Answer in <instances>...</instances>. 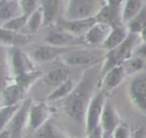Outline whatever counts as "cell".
<instances>
[{
  "label": "cell",
  "mask_w": 146,
  "mask_h": 138,
  "mask_svg": "<svg viewBox=\"0 0 146 138\" xmlns=\"http://www.w3.org/2000/svg\"><path fill=\"white\" fill-rule=\"evenodd\" d=\"M66 1H68V0H66Z\"/></svg>",
  "instance_id": "cell-41"
},
{
  "label": "cell",
  "mask_w": 146,
  "mask_h": 138,
  "mask_svg": "<svg viewBox=\"0 0 146 138\" xmlns=\"http://www.w3.org/2000/svg\"><path fill=\"white\" fill-rule=\"evenodd\" d=\"M27 19H29V15L22 14L21 16H17L15 18H11V19L0 24V27L9 30V31H15V32H24L25 27L27 25Z\"/></svg>",
  "instance_id": "cell-28"
},
{
  "label": "cell",
  "mask_w": 146,
  "mask_h": 138,
  "mask_svg": "<svg viewBox=\"0 0 146 138\" xmlns=\"http://www.w3.org/2000/svg\"><path fill=\"white\" fill-rule=\"evenodd\" d=\"M128 97L132 106L143 115H146V73L132 76L128 86Z\"/></svg>",
  "instance_id": "cell-7"
},
{
  "label": "cell",
  "mask_w": 146,
  "mask_h": 138,
  "mask_svg": "<svg viewBox=\"0 0 146 138\" xmlns=\"http://www.w3.org/2000/svg\"><path fill=\"white\" fill-rule=\"evenodd\" d=\"M102 75V65L90 66L83 71L80 81L74 90L64 99L63 111L74 122H84L87 107L95 95V86L98 83V76Z\"/></svg>",
  "instance_id": "cell-1"
},
{
  "label": "cell",
  "mask_w": 146,
  "mask_h": 138,
  "mask_svg": "<svg viewBox=\"0 0 146 138\" xmlns=\"http://www.w3.org/2000/svg\"><path fill=\"white\" fill-rule=\"evenodd\" d=\"M42 26H44V18H43V11L41 6L34 10L32 14L29 15V19H27V25L25 27L24 33L27 34H33L36 33Z\"/></svg>",
  "instance_id": "cell-25"
},
{
  "label": "cell",
  "mask_w": 146,
  "mask_h": 138,
  "mask_svg": "<svg viewBox=\"0 0 146 138\" xmlns=\"http://www.w3.org/2000/svg\"><path fill=\"white\" fill-rule=\"evenodd\" d=\"M107 95L108 94L106 91L100 89L97 92H95V95L90 99L89 105L87 107L86 117H84L86 133L91 132L92 130H95L100 125L102 115H103L105 105L107 103Z\"/></svg>",
  "instance_id": "cell-6"
},
{
  "label": "cell",
  "mask_w": 146,
  "mask_h": 138,
  "mask_svg": "<svg viewBox=\"0 0 146 138\" xmlns=\"http://www.w3.org/2000/svg\"><path fill=\"white\" fill-rule=\"evenodd\" d=\"M0 41L3 47H22L32 41V35L0 27Z\"/></svg>",
  "instance_id": "cell-17"
},
{
  "label": "cell",
  "mask_w": 146,
  "mask_h": 138,
  "mask_svg": "<svg viewBox=\"0 0 146 138\" xmlns=\"http://www.w3.org/2000/svg\"><path fill=\"white\" fill-rule=\"evenodd\" d=\"M65 138H81V137H65Z\"/></svg>",
  "instance_id": "cell-39"
},
{
  "label": "cell",
  "mask_w": 146,
  "mask_h": 138,
  "mask_svg": "<svg viewBox=\"0 0 146 138\" xmlns=\"http://www.w3.org/2000/svg\"><path fill=\"white\" fill-rule=\"evenodd\" d=\"M32 99L31 98H26L19 109L17 111V113L15 114V116L10 120V122L7 124V129L10 131L11 133V138H22L23 132L25 129H27V119H29V111L32 104ZM5 129V128H3ZM1 130V129H0Z\"/></svg>",
  "instance_id": "cell-9"
},
{
  "label": "cell",
  "mask_w": 146,
  "mask_h": 138,
  "mask_svg": "<svg viewBox=\"0 0 146 138\" xmlns=\"http://www.w3.org/2000/svg\"><path fill=\"white\" fill-rule=\"evenodd\" d=\"M111 138H114V137H113V136H112V137H111Z\"/></svg>",
  "instance_id": "cell-40"
},
{
  "label": "cell",
  "mask_w": 146,
  "mask_h": 138,
  "mask_svg": "<svg viewBox=\"0 0 146 138\" xmlns=\"http://www.w3.org/2000/svg\"><path fill=\"white\" fill-rule=\"evenodd\" d=\"M68 78H70L68 66L65 65L64 63H62V64H59V65L50 68L42 76L43 81L47 84H49V86H51L54 88H56L57 86H59L60 83H63L64 81H66Z\"/></svg>",
  "instance_id": "cell-18"
},
{
  "label": "cell",
  "mask_w": 146,
  "mask_h": 138,
  "mask_svg": "<svg viewBox=\"0 0 146 138\" xmlns=\"http://www.w3.org/2000/svg\"><path fill=\"white\" fill-rule=\"evenodd\" d=\"M97 22L96 17L91 18H83V19H66L60 18L56 22V25L60 29L65 30L66 32L78 36L83 38V35L89 31V29ZM55 25V24H54Z\"/></svg>",
  "instance_id": "cell-11"
},
{
  "label": "cell",
  "mask_w": 146,
  "mask_h": 138,
  "mask_svg": "<svg viewBox=\"0 0 146 138\" xmlns=\"http://www.w3.org/2000/svg\"><path fill=\"white\" fill-rule=\"evenodd\" d=\"M22 103L15 105H5L0 107V129L7 127V124L10 122V120L15 116V114L19 109Z\"/></svg>",
  "instance_id": "cell-30"
},
{
  "label": "cell",
  "mask_w": 146,
  "mask_h": 138,
  "mask_svg": "<svg viewBox=\"0 0 146 138\" xmlns=\"http://www.w3.org/2000/svg\"><path fill=\"white\" fill-rule=\"evenodd\" d=\"M75 86H76V83L74 82V80L68 78L66 81H64L63 83H60L59 86L54 88L50 91V94H48V96L46 97V100L47 102H57V100L65 99L74 90Z\"/></svg>",
  "instance_id": "cell-22"
},
{
  "label": "cell",
  "mask_w": 146,
  "mask_h": 138,
  "mask_svg": "<svg viewBox=\"0 0 146 138\" xmlns=\"http://www.w3.org/2000/svg\"><path fill=\"white\" fill-rule=\"evenodd\" d=\"M52 115H54V108L48 103L32 102L29 111L27 130L33 132L36 131L39 128L44 125L48 121H50Z\"/></svg>",
  "instance_id": "cell-8"
},
{
  "label": "cell",
  "mask_w": 146,
  "mask_h": 138,
  "mask_svg": "<svg viewBox=\"0 0 146 138\" xmlns=\"http://www.w3.org/2000/svg\"><path fill=\"white\" fill-rule=\"evenodd\" d=\"M26 94L27 91L14 82L11 78H6L1 90V106L21 104L26 99Z\"/></svg>",
  "instance_id": "cell-10"
},
{
  "label": "cell",
  "mask_w": 146,
  "mask_h": 138,
  "mask_svg": "<svg viewBox=\"0 0 146 138\" xmlns=\"http://www.w3.org/2000/svg\"><path fill=\"white\" fill-rule=\"evenodd\" d=\"M111 30H112V26H110L105 23L96 22L89 29V31L83 35L82 41L86 44H89L91 47H97V46L102 47L103 43L105 42V40L107 39Z\"/></svg>",
  "instance_id": "cell-14"
},
{
  "label": "cell",
  "mask_w": 146,
  "mask_h": 138,
  "mask_svg": "<svg viewBox=\"0 0 146 138\" xmlns=\"http://www.w3.org/2000/svg\"><path fill=\"white\" fill-rule=\"evenodd\" d=\"M130 138H146V128L144 125L139 124L131 131Z\"/></svg>",
  "instance_id": "cell-33"
},
{
  "label": "cell",
  "mask_w": 146,
  "mask_h": 138,
  "mask_svg": "<svg viewBox=\"0 0 146 138\" xmlns=\"http://www.w3.org/2000/svg\"><path fill=\"white\" fill-rule=\"evenodd\" d=\"M6 68L8 70L7 78H13L23 73L38 70L36 62L21 47H6Z\"/></svg>",
  "instance_id": "cell-3"
},
{
  "label": "cell",
  "mask_w": 146,
  "mask_h": 138,
  "mask_svg": "<svg viewBox=\"0 0 146 138\" xmlns=\"http://www.w3.org/2000/svg\"><path fill=\"white\" fill-rule=\"evenodd\" d=\"M19 2L23 9V13L27 15L32 14L41 5V0H19Z\"/></svg>",
  "instance_id": "cell-31"
},
{
  "label": "cell",
  "mask_w": 146,
  "mask_h": 138,
  "mask_svg": "<svg viewBox=\"0 0 146 138\" xmlns=\"http://www.w3.org/2000/svg\"><path fill=\"white\" fill-rule=\"evenodd\" d=\"M0 138H11L10 131H9L7 128L1 129V130H0Z\"/></svg>",
  "instance_id": "cell-36"
},
{
  "label": "cell",
  "mask_w": 146,
  "mask_h": 138,
  "mask_svg": "<svg viewBox=\"0 0 146 138\" xmlns=\"http://www.w3.org/2000/svg\"><path fill=\"white\" fill-rule=\"evenodd\" d=\"M105 54H102L100 51L96 49H86V48H78L74 47L71 50L66 51L62 57L60 62L65 65L70 66H96L102 65L105 58Z\"/></svg>",
  "instance_id": "cell-5"
},
{
  "label": "cell",
  "mask_w": 146,
  "mask_h": 138,
  "mask_svg": "<svg viewBox=\"0 0 146 138\" xmlns=\"http://www.w3.org/2000/svg\"><path fill=\"white\" fill-rule=\"evenodd\" d=\"M41 8L43 11L44 26H50L56 24L58 21L59 13V0H41Z\"/></svg>",
  "instance_id": "cell-21"
},
{
  "label": "cell",
  "mask_w": 146,
  "mask_h": 138,
  "mask_svg": "<svg viewBox=\"0 0 146 138\" xmlns=\"http://www.w3.org/2000/svg\"><path fill=\"white\" fill-rule=\"evenodd\" d=\"M33 138H65V136H63L58 131V129L54 125V123L50 120L44 125L39 128L36 131H34Z\"/></svg>",
  "instance_id": "cell-29"
},
{
  "label": "cell",
  "mask_w": 146,
  "mask_h": 138,
  "mask_svg": "<svg viewBox=\"0 0 146 138\" xmlns=\"http://www.w3.org/2000/svg\"><path fill=\"white\" fill-rule=\"evenodd\" d=\"M135 55L140 57V58H143L144 60H146V42H141L137 47V49L135 51Z\"/></svg>",
  "instance_id": "cell-34"
},
{
  "label": "cell",
  "mask_w": 146,
  "mask_h": 138,
  "mask_svg": "<svg viewBox=\"0 0 146 138\" xmlns=\"http://www.w3.org/2000/svg\"><path fill=\"white\" fill-rule=\"evenodd\" d=\"M146 0H124L122 5V21L127 24L146 5Z\"/></svg>",
  "instance_id": "cell-23"
},
{
  "label": "cell",
  "mask_w": 146,
  "mask_h": 138,
  "mask_svg": "<svg viewBox=\"0 0 146 138\" xmlns=\"http://www.w3.org/2000/svg\"><path fill=\"white\" fill-rule=\"evenodd\" d=\"M107 5H112V6H122L124 0H105Z\"/></svg>",
  "instance_id": "cell-37"
},
{
  "label": "cell",
  "mask_w": 146,
  "mask_h": 138,
  "mask_svg": "<svg viewBox=\"0 0 146 138\" xmlns=\"http://www.w3.org/2000/svg\"><path fill=\"white\" fill-rule=\"evenodd\" d=\"M139 35H140V39H141V41H143V42H146V27L143 30V32H141Z\"/></svg>",
  "instance_id": "cell-38"
},
{
  "label": "cell",
  "mask_w": 146,
  "mask_h": 138,
  "mask_svg": "<svg viewBox=\"0 0 146 138\" xmlns=\"http://www.w3.org/2000/svg\"><path fill=\"white\" fill-rule=\"evenodd\" d=\"M23 13L19 0H1L0 2V22L1 24L21 16Z\"/></svg>",
  "instance_id": "cell-20"
},
{
  "label": "cell",
  "mask_w": 146,
  "mask_h": 138,
  "mask_svg": "<svg viewBox=\"0 0 146 138\" xmlns=\"http://www.w3.org/2000/svg\"><path fill=\"white\" fill-rule=\"evenodd\" d=\"M131 131L132 130H130V127L127 123L121 122L116 127V129L114 130V132H113L112 136L114 138H130L131 137Z\"/></svg>",
  "instance_id": "cell-32"
},
{
  "label": "cell",
  "mask_w": 146,
  "mask_h": 138,
  "mask_svg": "<svg viewBox=\"0 0 146 138\" xmlns=\"http://www.w3.org/2000/svg\"><path fill=\"white\" fill-rule=\"evenodd\" d=\"M128 35H129V30H128V27H127L125 24H122V25L112 27V30H111L107 39L103 43L102 48L104 50H106V51L112 50V49L116 48L117 46H120L127 39Z\"/></svg>",
  "instance_id": "cell-19"
},
{
  "label": "cell",
  "mask_w": 146,
  "mask_h": 138,
  "mask_svg": "<svg viewBox=\"0 0 146 138\" xmlns=\"http://www.w3.org/2000/svg\"><path fill=\"white\" fill-rule=\"evenodd\" d=\"M86 138H103V130H102L100 125L98 128H96L95 130H92L91 132L87 133Z\"/></svg>",
  "instance_id": "cell-35"
},
{
  "label": "cell",
  "mask_w": 146,
  "mask_h": 138,
  "mask_svg": "<svg viewBox=\"0 0 146 138\" xmlns=\"http://www.w3.org/2000/svg\"><path fill=\"white\" fill-rule=\"evenodd\" d=\"M42 76H43L42 71L36 70V71H33V72H27V73H23V74L13 76L11 79H13L14 82H16L17 84H19L25 91H29L32 88V86L36 81H39Z\"/></svg>",
  "instance_id": "cell-24"
},
{
  "label": "cell",
  "mask_w": 146,
  "mask_h": 138,
  "mask_svg": "<svg viewBox=\"0 0 146 138\" xmlns=\"http://www.w3.org/2000/svg\"><path fill=\"white\" fill-rule=\"evenodd\" d=\"M127 27L130 33H137L140 34L143 30L146 27V5L143 7V9L133 17L131 18L127 24Z\"/></svg>",
  "instance_id": "cell-26"
},
{
  "label": "cell",
  "mask_w": 146,
  "mask_h": 138,
  "mask_svg": "<svg viewBox=\"0 0 146 138\" xmlns=\"http://www.w3.org/2000/svg\"><path fill=\"white\" fill-rule=\"evenodd\" d=\"M123 67H124L128 76H130V75L133 76V75L141 73L144 71V68L146 67V60L133 55L131 58H129L127 62H124Z\"/></svg>",
  "instance_id": "cell-27"
},
{
  "label": "cell",
  "mask_w": 146,
  "mask_h": 138,
  "mask_svg": "<svg viewBox=\"0 0 146 138\" xmlns=\"http://www.w3.org/2000/svg\"><path fill=\"white\" fill-rule=\"evenodd\" d=\"M97 22L105 23L112 27L124 24L122 21V6H112L105 3L96 16Z\"/></svg>",
  "instance_id": "cell-16"
},
{
  "label": "cell",
  "mask_w": 146,
  "mask_h": 138,
  "mask_svg": "<svg viewBox=\"0 0 146 138\" xmlns=\"http://www.w3.org/2000/svg\"><path fill=\"white\" fill-rule=\"evenodd\" d=\"M72 48L74 47H56L44 43L33 50L32 57L36 63H50L57 60L58 58L60 59V57Z\"/></svg>",
  "instance_id": "cell-12"
},
{
  "label": "cell",
  "mask_w": 146,
  "mask_h": 138,
  "mask_svg": "<svg viewBox=\"0 0 146 138\" xmlns=\"http://www.w3.org/2000/svg\"><path fill=\"white\" fill-rule=\"evenodd\" d=\"M105 3V0H68L64 7L63 18L83 19L96 17Z\"/></svg>",
  "instance_id": "cell-4"
},
{
  "label": "cell",
  "mask_w": 146,
  "mask_h": 138,
  "mask_svg": "<svg viewBox=\"0 0 146 138\" xmlns=\"http://www.w3.org/2000/svg\"><path fill=\"white\" fill-rule=\"evenodd\" d=\"M80 39L82 38H78L55 24V29L50 30L47 33L44 42L56 47H76Z\"/></svg>",
  "instance_id": "cell-13"
},
{
  "label": "cell",
  "mask_w": 146,
  "mask_h": 138,
  "mask_svg": "<svg viewBox=\"0 0 146 138\" xmlns=\"http://www.w3.org/2000/svg\"><path fill=\"white\" fill-rule=\"evenodd\" d=\"M141 42L143 41L139 34L129 32V35L120 46H117L112 50L106 51L105 58L102 63V75L115 66L123 65L124 62H127L129 58H131L135 55L137 47Z\"/></svg>",
  "instance_id": "cell-2"
},
{
  "label": "cell",
  "mask_w": 146,
  "mask_h": 138,
  "mask_svg": "<svg viewBox=\"0 0 146 138\" xmlns=\"http://www.w3.org/2000/svg\"><path fill=\"white\" fill-rule=\"evenodd\" d=\"M127 76L128 75L125 73L123 65L115 66L102 75V80H100L102 89L106 91L107 94H110L111 91L116 89L125 80Z\"/></svg>",
  "instance_id": "cell-15"
}]
</instances>
